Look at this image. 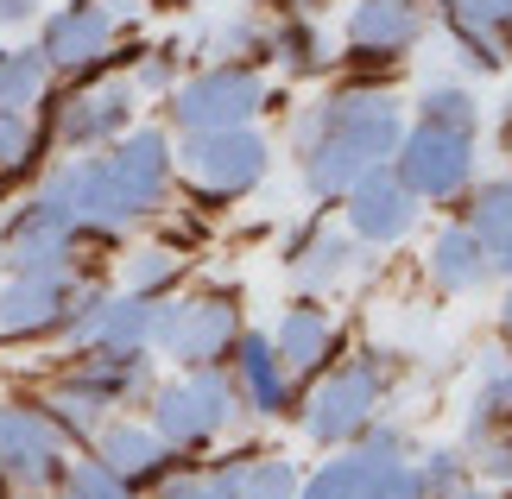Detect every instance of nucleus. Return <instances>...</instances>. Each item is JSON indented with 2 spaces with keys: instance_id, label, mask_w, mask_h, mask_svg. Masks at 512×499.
Here are the masks:
<instances>
[{
  "instance_id": "nucleus-1",
  "label": "nucleus",
  "mask_w": 512,
  "mask_h": 499,
  "mask_svg": "<svg viewBox=\"0 0 512 499\" xmlns=\"http://www.w3.org/2000/svg\"><path fill=\"white\" fill-rule=\"evenodd\" d=\"M310 139H329L342 146L354 165H386L405 139V108L392 89H373V83H348V89H329L317 108L298 121L291 133V152L310 146Z\"/></svg>"
},
{
  "instance_id": "nucleus-2",
  "label": "nucleus",
  "mask_w": 512,
  "mask_h": 499,
  "mask_svg": "<svg viewBox=\"0 0 512 499\" xmlns=\"http://www.w3.org/2000/svg\"><path fill=\"white\" fill-rule=\"evenodd\" d=\"M146 424L165 436V443L184 455V449H209L215 436H222L234 417H241V386H234L228 361L215 367H184L177 379L146 392Z\"/></svg>"
},
{
  "instance_id": "nucleus-3",
  "label": "nucleus",
  "mask_w": 512,
  "mask_h": 499,
  "mask_svg": "<svg viewBox=\"0 0 512 499\" xmlns=\"http://www.w3.org/2000/svg\"><path fill=\"white\" fill-rule=\"evenodd\" d=\"M95 171H102L114 228L146 222V215H159V209L171 203V184H177L171 133H165V127H127L102 158H95Z\"/></svg>"
},
{
  "instance_id": "nucleus-4",
  "label": "nucleus",
  "mask_w": 512,
  "mask_h": 499,
  "mask_svg": "<svg viewBox=\"0 0 512 499\" xmlns=\"http://www.w3.org/2000/svg\"><path fill=\"white\" fill-rule=\"evenodd\" d=\"M177 184L203 203H234V196L260 190L272 171V146L260 127H222V133H184V146L171 152Z\"/></svg>"
},
{
  "instance_id": "nucleus-5",
  "label": "nucleus",
  "mask_w": 512,
  "mask_h": 499,
  "mask_svg": "<svg viewBox=\"0 0 512 499\" xmlns=\"http://www.w3.org/2000/svg\"><path fill=\"white\" fill-rule=\"evenodd\" d=\"M380 398H386L380 354H348V361L329 367L317 386L304 392V405H291V411H298V424H304L310 443L342 449V443H354V436L380 417Z\"/></svg>"
},
{
  "instance_id": "nucleus-6",
  "label": "nucleus",
  "mask_w": 512,
  "mask_h": 499,
  "mask_svg": "<svg viewBox=\"0 0 512 499\" xmlns=\"http://www.w3.org/2000/svg\"><path fill=\"white\" fill-rule=\"evenodd\" d=\"M272 108V89L260 64H209L190 83H171L165 114L177 133H222V127H253V114Z\"/></svg>"
},
{
  "instance_id": "nucleus-7",
  "label": "nucleus",
  "mask_w": 512,
  "mask_h": 499,
  "mask_svg": "<svg viewBox=\"0 0 512 499\" xmlns=\"http://www.w3.org/2000/svg\"><path fill=\"white\" fill-rule=\"evenodd\" d=\"M241 335V304L234 291H196V297H159V323H152V348L171 354L177 367H215L234 354Z\"/></svg>"
},
{
  "instance_id": "nucleus-8",
  "label": "nucleus",
  "mask_w": 512,
  "mask_h": 499,
  "mask_svg": "<svg viewBox=\"0 0 512 499\" xmlns=\"http://www.w3.org/2000/svg\"><path fill=\"white\" fill-rule=\"evenodd\" d=\"M70 462V436L38 411V398H0V481L19 499H38L57 487Z\"/></svg>"
},
{
  "instance_id": "nucleus-9",
  "label": "nucleus",
  "mask_w": 512,
  "mask_h": 499,
  "mask_svg": "<svg viewBox=\"0 0 512 499\" xmlns=\"http://www.w3.org/2000/svg\"><path fill=\"white\" fill-rule=\"evenodd\" d=\"M399 171V184L418 196V203H456V196L475 184V133H456V127H405L399 152L386 158Z\"/></svg>"
},
{
  "instance_id": "nucleus-10",
  "label": "nucleus",
  "mask_w": 512,
  "mask_h": 499,
  "mask_svg": "<svg viewBox=\"0 0 512 499\" xmlns=\"http://www.w3.org/2000/svg\"><path fill=\"white\" fill-rule=\"evenodd\" d=\"M76 247H83V228H70L45 196L19 203L0 228V266L7 278H26V272H76Z\"/></svg>"
},
{
  "instance_id": "nucleus-11",
  "label": "nucleus",
  "mask_w": 512,
  "mask_h": 499,
  "mask_svg": "<svg viewBox=\"0 0 512 499\" xmlns=\"http://www.w3.org/2000/svg\"><path fill=\"white\" fill-rule=\"evenodd\" d=\"M38 51H45L51 70L76 76V83H95L102 70L121 64V57H114V13L95 7V0H70V7H57V13L45 19Z\"/></svg>"
},
{
  "instance_id": "nucleus-12",
  "label": "nucleus",
  "mask_w": 512,
  "mask_h": 499,
  "mask_svg": "<svg viewBox=\"0 0 512 499\" xmlns=\"http://www.w3.org/2000/svg\"><path fill=\"white\" fill-rule=\"evenodd\" d=\"M133 108H140V89L133 76H95V83H76L57 108V139L70 152H95V146H114L127 127H133Z\"/></svg>"
},
{
  "instance_id": "nucleus-13",
  "label": "nucleus",
  "mask_w": 512,
  "mask_h": 499,
  "mask_svg": "<svg viewBox=\"0 0 512 499\" xmlns=\"http://www.w3.org/2000/svg\"><path fill=\"white\" fill-rule=\"evenodd\" d=\"M348 234L354 241H367V247H392V241H405L411 228H418V196H411L405 184H399V171L392 165H373V171H361L348 184Z\"/></svg>"
},
{
  "instance_id": "nucleus-14",
  "label": "nucleus",
  "mask_w": 512,
  "mask_h": 499,
  "mask_svg": "<svg viewBox=\"0 0 512 499\" xmlns=\"http://www.w3.org/2000/svg\"><path fill=\"white\" fill-rule=\"evenodd\" d=\"M95 443V462H102L121 487H165L171 481V462H177V449L165 443L152 424H133V417H108L102 430L89 436Z\"/></svg>"
},
{
  "instance_id": "nucleus-15",
  "label": "nucleus",
  "mask_w": 512,
  "mask_h": 499,
  "mask_svg": "<svg viewBox=\"0 0 512 499\" xmlns=\"http://www.w3.org/2000/svg\"><path fill=\"white\" fill-rule=\"evenodd\" d=\"M443 32H449V45H456L462 70L494 76V70L512 64V0H449Z\"/></svg>"
},
{
  "instance_id": "nucleus-16",
  "label": "nucleus",
  "mask_w": 512,
  "mask_h": 499,
  "mask_svg": "<svg viewBox=\"0 0 512 499\" xmlns=\"http://www.w3.org/2000/svg\"><path fill=\"white\" fill-rule=\"evenodd\" d=\"M418 38H424L418 0H354L348 7V51L361 64H399Z\"/></svg>"
},
{
  "instance_id": "nucleus-17",
  "label": "nucleus",
  "mask_w": 512,
  "mask_h": 499,
  "mask_svg": "<svg viewBox=\"0 0 512 499\" xmlns=\"http://www.w3.org/2000/svg\"><path fill=\"white\" fill-rule=\"evenodd\" d=\"M228 373H234L241 405H247L253 417H285L291 405H298V392H291V367L279 361V348H272L266 329H241V335H234Z\"/></svg>"
},
{
  "instance_id": "nucleus-18",
  "label": "nucleus",
  "mask_w": 512,
  "mask_h": 499,
  "mask_svg": "<svg viewBox=\"0 0 512 499\" xmlns=\"http://www.w3.org/2000/svg\"><path fill=\"white\" fill-rule=\"evenodd\" d=\"M70 285L76 272H26V278H7L0 285V335L13 342H38V335H57L64 329V310H70Z\"/></svg>"
},
{
  "instance_id": "nucleus-19",
  "label": "nucleus",
  "mask_w": 512,
  "mask_h": 499,
  "mask_svg": "<svg viewBox=\"0 0 512 499\" xmlns=\"http://www.w3.org/2000/svg\"><path fill=\"white\" fill-rule=\"evenodd\" d=\"M64 379L83 386L89 398H102L108 411H121V405H133V398L152 392V354L146 348H102V342H89V348H76V361L64 367Z\"/></svg>"
},
{
  "instance_id": "nucleus-20",
  "label": "nucleus",
  "mask_w": 512,
  "mask_h": 499,
  "mask_svg": "<svg viewBox=\"0 0 512 499\" xmlns=\"http://www.w3.org/2000/svg\"><path fill=\"white\" fill-rule=\"evenodd\" d=\"M272 348H279V361L291 367V379H310V373H323L336 361L342 329H336V316L323 304H291L279 316V329H272Z\"/></svg>"
},
{
  "instance_id": "nucleus-21",
  "label": "nucleus",
  "mask_w": 512,
  "mask_h": 499,
  "mask_svg": "<svg viewBox=\"0 0 512 499\" xmlns=\"http://www.w3.org/2000/svg\"><path fill=\"white\" fill-rule=\"evenodd\" d=\"M285 266H291V285L298 291H329L354 272V234L329 228V222H310L304 234H291L285 247Z\"/></svg>"
},
{
  "instance_id": "nucleus-22",
  "label": "nucleus",
  "mask_w": 512,
  "mask_h": 499,
  "mask_svg": "<svg viewBox=\"0 0 512 499\" xmlns=\"http://www.w3.org/2000/svg\"><path fill=\"white\" fill-rule=\"evenodd\" d=\"M424 272H430V285H437V291L462 297V291H481L487 278H494V253H487V247H481L462 222H449L437 241H430Z\"/></svg>"
},
{
  "instance_id": "nucleus-23",
  "label": "nucleus",
  "mask_w": 512,
  "mask_h": 499,
  "mask_svg": "<svg viewBox=\"0 0 512 499\" xmlns=\"http://www.w3.org/2000/svg\"><path fill=\"white\" fill-rule=\"evenodd\" d=\"M462 228L494 259L512 253V177H487V184L462 190Z\"/></svg>"
},
{
  "instance_id": "nucleus-24",
  "label": "nucleus",
  "mask_w": 512,
  "mask_h": 499,
  "mask_svg": "<svg viewBox=\"0 0 512 499\" xmlns=\"http://www.w3.org/2000/svg\"><path fill=\"white\" fill-rule=\"evenodd\" d=\"M152 323H159V297L108 291V304H102V316H95L89 342H102V348H152Z\"/></svg>"
},
{
  "instance_id": "nucleus-25",
  "label": "nucleus",
  "mask_w": 512,
  "mask_h": 499,
  "mask_svg": "<svg viewBox=\"0 0 512 499\" xmlns=\"http://www.w3.org/2000/svg\"><path fill=\"white\" fill-rule=\"evenodd\" d=\"M38 411H45V417H51V424H57V430H64V436H70V443H89V436H95V430H102V424H108V417H114V411L102 405V398H89L83 386H70V379H64V373H57V379H51V386H45V392H38Z\"/></svg>"
},
{
  "instance_id": "nucleus-26",
  "label": "nucleus",
  "mask_w": 512,
  "mask_h": 499,
  "mask_svg": "<svg viewBox=\"0 0 512 499\" xmlns=\"http://www.w3.org/2000/svg\"><path fill=\"white\" fill-rule=\"evenodd\" d=\"M266 57H279L291 76H317V70H329V38L317 32V19L298 13V19H279L266 32Z\"/></svg>"
},
{
  "instance_id": "nucleus-27",
  "label": "nucleus",
  "mask_w": 512,
  "mask_h": 499,
  "mask_svg": "<svg viewBox=\"0 0 512 499\" xmlns=\"http://www.w3.org/2000/svg\"><path fill=\"white\" fill-rule=\"evenodd\" d=\"M45 83H51V64L38 45L0 51V114H32V102H45Z\"/></svg>"
},
{
  "instance_id": "nucleus-28",
  "label": "nucleus",
  "mask_w": 512,
  "mask_h": 499,
  "mask_svg": "<svg viewBox=\"0 0 512 499\" xmlns=\"http://www.w3.org/2000/svg\"><path fill=\"white\" fill-rule=\"evenodd\" d=\"M512 417V348H494L481 361V386H475V405H468V436Z\"/></svg>"
},
{
  "instance_id": "nucleus-29",
  "label": "nucleus",
  "mask_w": 512,
  "mask_h": 499,
  "mask_svg": "<svg viewBox=\"0 0 512 499\" xmlns=\"http://www.w3.org/2000/svg\"><path fill=\"white\" fill-rule=\"evenodd\" d=\"M373 474H380V468H373L361 449H348V455H336V462H323L310 481H298V499H354Z\"/></svg>"
},
{
  "instance_id": "nucleus-30",
  "label": "nucleus",
  "mask_w": 512,
  "mask_h": 499,
  "mask_svg": "<svg viewBox=\"0 0 512 499\" xmlns=\"http://www.w3.org/2000/svg\"><path fill=\"white\" fill-rule=\"evenodd\" d=\"M418 121L430 127H456V133H481V102L462 83H430L418 95Z\"/></svg>"
},
{
  "instance_id": "nucleus-31",
  "label": "nucleus",
  "mask_w": 512,
  "mask_h": 499,
  "mask_svg": "<svg viewBox=\"0 0 512 499\" xmlns=\"http://www.w3.org/2000/svg\"><path fill=\"white\" fill-rule=\"evenodd\" d=\"M177 278H184V253L177 247H140L127 259V291H140V297L177 291Z\"/></svg>"
},
{
  "instance_id": "nucleus-32",
  "label": "nucleus",
  "mask_w": 512,
  "mask_h": 499,
  "mask_svg": "<svg viewBox=\"0 0 512 499\" xmlns=\"http://www.w3.org/2000/svg\"><path fill=\"white\" fill-rule=\"evenodd\" d=\"M411 474H418V493L424 499H456L475 468H468V449H430V455L411 462Z\"/></svg>"
},
{
  "instance_id": "nucleus-33",
  "label": "nucleus",
  "mask_w": 512,
  "mask_h": 499,
  "mask_svg": "<svg viewBox=\"0 0 512 499\" xmlns=\"http://www.w3.org/2000/svg\"><path fill=\"white\" fill-rule=\"evenodd\" d=\"M241 499H298V462H285V455H247Z\"/></svg>"
},
{
  "instance_id": "nucleus-34",
  "label": "nucleus",
  "mask_w": 512,
  "mask_h": 499,
  "mask_svg": "<svg viewBox=\"0 0 512 499\" xmlns=\"http://www.w3.org/2000/svg\"><path fill=\"white\" fill-rule=\"evenodd\" d=\"M51 493H57V499H140L133 487L114 481V474L95 462V455H89V462H64V474H57Z\"/></svg>"
},
{
  "instance_id": "nucleus-35",
  "label": "nucleus",
  "mask_w": 512,
  "mask_h": 499,
  "mask_svg": "<svg viewBox=\"0 0 512 499\" xmlns=\"http://www.w3.org/2000/svg\"><path fill=\"white\" fill-rule=\"evenodd\" d=\"M38 165V127L32 114H0V190L13 184L19 171Z\"/></svg>"
},
{
  "instance_id": "nucleus-36",
  "label": "nucleus",
  "mask_w": 512,
  "mask_h": 499,
  "mask_svg": "<svg viewBox=\"0 0 512 499\" xmlns=\"http://www.w3.org/2000/svg\"><path fill=\"white\" fill-rule=\"evenodd\" d=\"M468 468H481L487 481L512 487V417H500V424H487L468 436Z\"/></svg>"
},
{
  "instance_id": "nucleus-37",
  "label": "nucleus",
  "mask_w": 512,
  "mask_h": 499,
  "mask_svg": "<svg viewBox=\"0 0 512 499\" xmlns=\"http://www.w3.org/2000/svg\"><path fill=\"white\" fill-rule=\"evenodd\" d=\"M171 83H177V45H159V51H146L140 57V76H133V89H152V95H171Z\"/></svg>"
},
{
  "instance_id": "nucleus-38",
  "label": "nucleus",
  "mask_w": 512,
  "mask_h": 499,
  "mask_svg": "<svg viewBox=\"0 0 512 499\" xmlns=\"http://www.w3.org/2000/svg\"><path fill=\"white\" fill-rule=\"evenodd\" d=\"M354 499H424V493H418V474H411V462H392V468L373 474V481L354 493Z\"/></svg>"
},
{
  "instance_id": "nucleus-39",
  "label": "nucleus",
  "mask_w": 512,
  "mask_h": 499,
  "mask_svg": "<svg viewBox=\"0 0 512 499\" xmlns=\"http://www.w3.org/2000/svg\"><path fill=\"white\" fill-rule=\"evenodd\" d=\"M159 499H222V493H215L203 474H177V481H165V487H159Z\"/></svg>"
},
{
  "instance_id": "nucleus-40",
  "label": "nucleus",
  "mask_w": 512,
  "mask_h": 499,
  "mask_svg": "<svg viewBox=\"0 0 512 499\" xmlns=\"http://www.w3.org/2000/svg\"><path fill=\"white\" fill-rule=\"evenodd\" d=\"M38 0H0V26H32Z\"/></svg>"
},
{
  "instance_id": "nucleus-41",
  "label": "nucleus",
  "mask_w": 512,
  "mask_h": 499,
  "mask_svg": "<svg viewBox=\"0 0 512 499\" xmlns=\"http://www.w3.org/2000/svg\"><path fill=\"white\" fill-rule=\"evenodd\" d=\"M500 152L512 158V95H506V108H500Z\"/></svg>"
},
{
  "instance_id": "nucleus-42",
  "label": "nucleus",
  "mask_w": 512,
  "mask_h": 499,
  "mask_svg": "<svg viewBox=\"0 0 512 499\" xmlns=\"http://www.w3.org/2000/svg\"><path fill=\"white\" fill-rule=\"evenodd\" d=\"M500 329H506V342H512V291H506V304H500Z\"/></svg>"
},
{
  "instance_id": "nucleus-43",
  "label": "nucleus",
  "mask_w": 512,
  "mask_h": 499,
  "mask_svg": "<svg viewBox=\"0 0 512 499\" xmlns=\"http://www.w3.org/2000/svg\"><path fill=\"white\" fill-rule=\"evenodd\" d=\"M494 272H506V278H512V253H506V259H494Z\"/></svg>"
},
{
  "instance_id": "nucleus-44",
  "label": "nucleus",
  "mask_w": 512,
  "mask_h": 499,
  "mask_svg": "<svg viewBox=\"0 0 512 499\" xmlns=\"http://www.w3.org/2000/svg\"><path fill=\"white\" fill-rule=\"evenodd\" d=\"M456 499H494V493H475V487H462V493H456Z\"/></svg>"
},
{
  "instance_id": "nucleus-45",
  "label": "nucleus",
  "mask_w": 512,
  "mask_h": 499,
  "mask_svg": "<svg viewBox=\"0 0 512 499\" xmlns=\"http://www.w3.org/2000/svg\"><path fill=\"white\" fill-rule=\"evenodd\" d=\"M0 499H7V481H0Z\"/></svg>"
},
{
  "instance_id": "nucleus-46",
  "label": "nucleus",
  "mask_w": 512,
  "mask_h": 499,
  "mask_svg": "<svg viewBox=\"0 0 512 499\" xmlns=\"http://www.w3.org/2000/svg\"><path fill=\"white\" fill-rule=\"evenodd\" d=\"M443 7H449V0H443Z\"/></svg>"
}]
</instances>
